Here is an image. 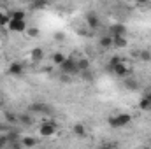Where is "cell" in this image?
Returning <instances> with one entry per match:
<instances>
[{"label":"cell","instance_id":"obj_19","mask_svg":"<svg viewBox=\"0 0 151 149\" xmlns=\"http://www.w3.org/2000/svg\"><path fill=\"white\" fill-rule=\"evenodd\" d=\"M121 60H123L121 56H113V58L109 60V70H111V69H114V67H116V65H118Z\"/></svg>","mask_w":151,"mask_h":149},{"label":"cell","instance_id":"obj_14","mask_svg":"<svg viewBox=\"0 0 151 149\" xmlns=\"http://www.w3.org/2000/svg\"><path fill=\"white\" fill-rule=\"evenodd\" d=\"M139 109H141V111H151V102L146 98V97L141 98V102H139Z\"/></svg>","mask_w":151,"mask_h":149},{"label":"cell","instance_id":"obj_4","mask_svg":"<svg viewBox=\"0 0 151 149\" xmlns=\"http://www.w3.org/2000/svg\"><path fill=\"white\" fill-rule=\"evenodd\" d=\"M56 123L55 121H44L40 126H39V133H40V137H51L55 132H56Z\"/></svg>","mask_w":151,"mask_h":149},{"label":"cell","instance_id":"obj_8","mask_svg":"<svg viewBox=\"0 0 151 149\" xmlns=\"http://www.w3.org/2000/svg\"><path fill=\"white\" fill-rule=\"evenodd\" d=\"M125 34H127V30H125L123 25H114V27H111V37H119V35H125Z\"/></svg>","mask_w":151,"mask_h":149},{"label":"cell","instance_id":"obj_12","mask_svg":"<svg viewBox=\"0 0 151 149\" xmlns=\"http://www.w3.org/2000/svg\"><path fill=\"white\" fill-rule=\"evenodd\" d=\"M86 23H88L90 28H97V27H99V18H97L95 14H88V16H86Z\"/></svg>","mask_w":151,"mask_h":149},{"label":"cell","instance_id":"obj_16","mask_svg":"<svg viewBox=\"0 0 151 149\" xmlns=\"http://www.w3.org/2000/svg\"><path fill=\"white\" fill-rule=\"evenodd\" d=\"M72 132H74L76 135H79V137H83V135L86 133V128H84V125H81V123H77V125H74V128H72Z\"/></svg>","mask_w":151,"mask_h":149},{"label":"cell","instance_id":"obj_20","mask_svg":"<svg viewBox=\"0 0 151 149\" xmlns=\"http://www.w3.org/2000/svg\"><path fill=\"white\" fill-rule=\"evenodd\" d=\"M27 34H28L30 37H37V35H39V30H37V28H34V30H32V28H27Z\"/></svg>","mask_w":151,"mask_h":149},{"label":"cell","instance_id":"obj_17","mask_svg":"<svg viewBox=\"0 0 151 149\" xmlns=\"http://www.w3.org/2000/svg\"><path fill=\"white\" fill-rule=\"evenodd\" d=\"M100 46L106 47V49L111 47V46H113V37H111V35H104V37L100 39Z\"/></svg>","mask_w":151,"mask_h":149},{"label":"cell","instance_id":"obj_1","mask_svg":"<svg viewBox=\"0 0 151 149\" xmlns=\"http://www.w3.org/2000/svg\"><path fill=\"white\" fill-rule=\"evenodd\" d=\"M130 123H132V116L127 114V112H118V114H114V116L109 117V125L113 128H125Z\"/></svg>","mask_w":151,"mask_h":149},{"label":"cell","instance_id":"obj_9","mask_svg":"<svg viewBox=\"0 0 151 149\" xmlns=\"http://www.w3.org/2000/svg\"><path fill=\"white\" fill-rule=\"evenodd\" d=\"M9 74H12V75L23 74V65H21V63H18V62L11 63V67H9Z\"/></svg>","mask_w":151,"mask_h":149},{"label":"cell","instance_id":"obj_5","mask_svg":"<svg viewBox=\"0 0 151 149\" xmlns=\"http://www.w3.org/2000/svg\"><path fill=\"white\" fill-rule=\"evenodd\" d=\"M7 28L11 32H16V34H21V32H27V21L25 19H11Z\"/></svg>","mask_w":151,"mask_h":149},{"label":"cell","instance_id":"obj_10","mask_svg":"<svg viewBox=\"0 0 151 149\" xmlns=\"http://www.w3.org/2000/svg\"><path fill=\"white\" fill-rule=\"evenodd\" d=\"M19 144H21L23 148H34V146L37 144V140H35L34 137H23V139L19 140Z\"/></svg>","mask_w":151,"mask_h":149},{"label":"cell","instance_id":"obj_6","mask_svg":"<svg viewBox=\"0 0 151 149\" xmlns=\"http://www.w3.org/2000/svg\"><path fill=\"white\" fill-rule=\"evenodd\" d=\"M77 69H79V72H86L90 69V60L84 56H77Z\"/></svg>","mask_w":151,"mask_h":149},{"label":"cell","instance_id":"obj_3","mask_svg":"<svg viewBox=\"0 0 151 149\" xmlns=\"http://www.w3.org/2000/svg\"><path fill=\"white\" fill-rule=\"evenodd\" d=\"M132 69H134V65L127 60V58H123L114 69H111V72H114L116 75H119V77H127V75L132 74Z\"/></svg>","mask_w":151,"mask_h":149},{"label":"cell","instance_id":"obj_11","mask_svg":"<svg viewBox=\"0 0 151 149\" xmlns=\"http://www.w3.org/2000/svg\"><path fill=\"white\" fill-rule=\"evenodd\" d=\"M127 37L125 35H119V37H113V46L116 47H127Z\"/></svg>","mask_w":151,"mask_h":149},{"label":"cell","instance_id":"obj_2","mask_svg":"<svg viewBox=\"0 0 151 149\" xmlns=\"http://www.w3.org/2000/svg\"><path fill=\"white\" fill-rule=\"evenodd\" d=\"M62 74H67V75H76L79 72L77 69V56H67V60L58 67Z\"/></svg>","mask_w":151,"mask_h":149},{"label":"cell","instance_id":"obj_13","mask_svg":"<svg viewBox=\"0 0 151 149\" xmlns=\"http://www.w3.org/2000/svg\"><path fill=\"white\" fill-rule=\"evenodd\" d=\"M65 60H67V54H63V53H55V54H53V63L58 65V67H60Z\"/></svg>","mask_w":151,"mask_h":149},{"label":"cell","instance_id":"obj_18","mask_svg":"<svg viewBox=\"0 0 151 149\" xmlns=\"http://www.w3.org/2000/svg\"><path fill=\"white\" fill-rule=\"evenodd\" d=\"M9 18L11 19H25V12L23 11H11L9 12Z\"/></svg>","mask_w":151,"mask_h":149},{"label":"cell","instance_id":"obj_7","mask_svg":"<svg viewBox=\"0 0 151 149\" xmlns=\"http://www.w3.org/2000/svg\"><path fill=\"white\" fill-rule=\"evenodd\" d=\"M30 58H32L34 62H40V60L44 58V49H42V47H34L32 53H30Z\"/></svg>","mask_w":151,"mask_h":149},{"label":"cell","instance_id":"obj_21","mask_svg":"<svg viewBox=\"0 0 151 149\" xmlns=\"http://www.w3.org/2000/svg\"><path fill=\"white\" fill-rule=\"evenodd\" d=\"M144 97H146V98H148V100H150V102H151V86H150V88H148V91L144 93Z\"/></svg>","mask_w":151,"mask_h":149},{"label":"cell","instance_id":"obj_22","mask_svg":"<svg viewBox=\"0 0 151 149\" xmlns=\"http://www.w3.org/2000/svg\"><path fill=\"white\" fill-rule=\"evenodd\" d=\"M100 149H114V146H102Z\"/></svg>","mask_w":151,"mask_h":149},{"label":"cell","instance_id":"obj_15","mask_svg":"<svg viewBox=\"0 0 151 149\" xmlns=\"http://www.w3.org/2000/svg\"><path fill=\"white\" fill-rule=\"evenodd\" d=\"M30 111L44 114V112H47V111H49V107H47V105H44V104H35V105H32V107H30Z\"/></svg>","mask_w":151,"mask_h":149}]
</instances>
